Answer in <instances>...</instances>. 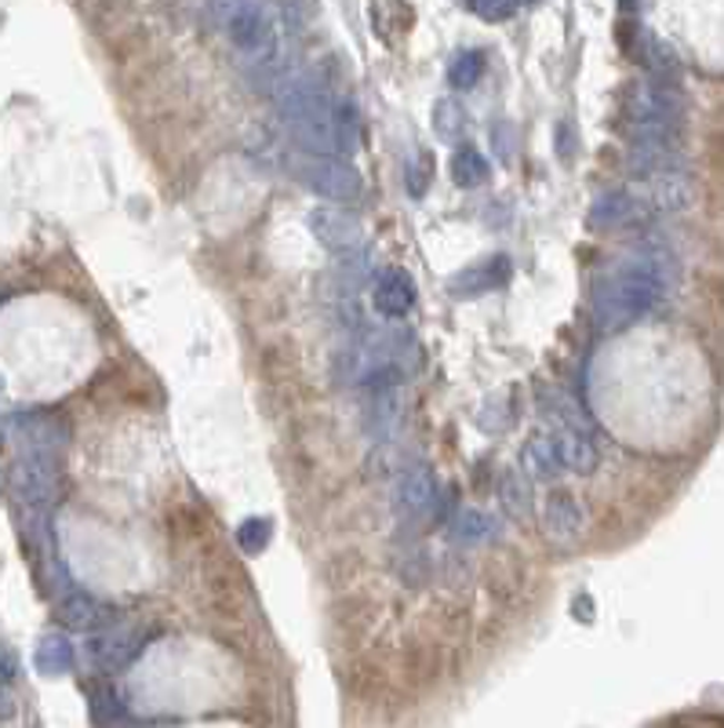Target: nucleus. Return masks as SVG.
<instances>
[{"label":"nucleus","mask_w":724,"mask_h":728,"mask_svg":"<svg viewBox=\"0 0 724 728\" xmlns=\"http://www.w3.org/2000/svg\"><path fill=\"white\" fill-rule=\"evenodd\" d=\"M666 270L648 251H630L594 285V321L601 332H623L663 299Z\"/></svg>","instance_id":"obj_1"},{"label":"nucleus","mask_w":724,"mask_h":728,"mask_svg":"<svg viewBox=\"0 0 724 728\" xmlns=\"http://www.w3.org/2000/svg\"><path fill=\"white\" fill-rule=\"evenodd\" d=\"M273 99L281 106V117L292 139L306 153H335V96L318 73H288L273 88Z\"/></svg>","instance_id":"obj_2"},{"label":"nucleus","mask_w":724,"mask_h":728,"mask_svg":"<svg viewBox=\"0 0 724 728\" xmlns=\"http://www.w3.org/2000/svg\"><path fill=\"white\" fill-rule=\"evenodd\" d=\"M215 19L237 56L259 66L278 59V19L267 0H215Z\"/></svg>","instance_id":"obj_3"},{"label":"nucleus","mask_w":724,"mask_h":728,"mask_svg":"<svg viewBox=\"0 0 724 728\" xmlns=\"http://www.w3.org/2000/svg\"><path fill=\"white\" fill-rule=\"evenodd\" d=\"M299 179L306 187L324 197V201H358L364 197V179L361 171L353 168L346 157H335V153H310L306 161H299Z\"/></svg>","instance_id":"obj_4"},{"label":"nucleus","mask_w":724,"mask_h":728,"mask_svg":"<svg viewBox=\"0 0 724 728\" xmlns=\"http://www.w3.org/2000/svg\"><path fill=\"white\" fill-rule=\"evenodd\" d=\"M11 496L26 510H48L59 496V456L22 452L11 467Z\"/></svg>","instance_id":"obj_5"},{"label":"nucleus","mask_w":724,"mask_h":728,"mask_svg":"<svg viewBox=\"0 0 724 728\" xmlns=\"http://www.w3.org/2000/svg\"><path fill=\"white\" fill-rule=\"evenodd\" d=\"M147 645V630L110 624L107 630L88 634V659L99 670H124Z\"/></svg>","instance_id":"obj_6"},{"label":"nucleus","mask_w":724,"mask_h":728,"mask_svg":"<svg viewBox=\"0 0 724 728\" xmlns=\"http://www.w3.org/2000/svg\"><path fill=\"white\" fill-rule=\"evenodd\" d=\"M438 502V478L426 462H415L408 467L401 478H398V492H393V507H398L401 521H419L426 518Z\"/></svg>","instance_id":"obj_7"},{"label":"nucleus","mask_w":724,"mask_h":728,"mask_svg":"<svg viewBox=\"0 0 724 728\" xmlns=\"http://www.w3.org/2000/svg\"><path fill=\"white\" fill-rule=\"evenodd\" d=\"M310 230L324 248H332V251H353V248L364 245L361 222L353 216H346L342 208H324V205L313 208L310 211Z\"/></svg>","instance_id":"obj_8"},{"label":"nucleus","mask_w":724,"mask_h":728,"mask_svg":"<svg viewBox=\"0 0 724 728\" xmlns=\"http://www.w3.org/2000/svg\"><path fill=\"white\" fill-rule=\"evenodd\" d=\"M59 616H62L66 627L81 630V634H95V630H107L110 624H117L113 608L107 601L91 598V594H81L73 587L59 594Z\"/></svg>","instance_id":"obj_9"},{"label":"nucleus","mask_w":724,"mask_h":728,"mask_svg":"<svg viewBox=\"0 0 724 728\" xmlns=\"http://www.w3.org/2000/svg\"><path fill=\"white\" fill-rule=\"evenodd\" d=\"M415 277L401 270V267H390L375 277V288H372V302L375 310L383 317H404L408 310L415 307Z\"/></svg>","instance_id":"obj_10"},{"label":"nucleus","mask_w":724,"mask_h":728,"mask_svg":"<svg viewBox=\"0 0 724 728\" xmlns=\"http://www.w3.org/2000/svg\"><path fill=\"white\" fill-rule=\"evenodd\" d=\"M16 437L22 441V452H48V456H59L62 445H66V422L48 416V412H30V416H19L16 422Z\"/></svg>","instance_id":"obj_11"},{"label":"nucleus","mask_w":724,"mask_h":728,"mask_svg":"<svg viewBox=\"0 0 724 728\" xmlns=\"http://www.w3.org/2000/svg\"><path fill=\"white\" fill-rule=\"evenodd\" d=\"M510 273H513V262L506 256H492V259L477 262V267H466L463 273H455L452 281H448V288H452V296L459 299L484 296V291L503 288L510 281Z\"/></svg>","instance_id":"obj_12"},{"label":"nucleus","mask_w":724,"mask_h":728,"mask_svg":"<svg viewBox=\"0 0 724 728\" xmlns=\"http://www.w3.org/2000/svg\"><path fill=\"white\" fill-rule=\"evenodd\" d=\"M554 445H557V459H561L564 470H572V473H594L597 470L601 456L583 430H557Z\"/></svg>","instance_id":"obj_13"},{"label":"nucleus","mask_w":724,"mask_h":728,"mask_svg":"<svg viewBox=\"0 0 724 728\" xmlns=\"http://www.w3.org/2000/svg\"><path fill=\"white\" fill-rule=\"evenodd\" d=\"M579 528H583V510H579L575 499L554 496V499L546 502V510H543V532H546V539L572 542L579 536Z\"/></svg>","instance_id":"obj_14"},{"label":"nucleus","mask_w":724,"mask_h":728,"mask_svg":"<svg viewBox=\"0 0 724 728\" xmlns=\"http://www.w3.org/2000/svg\"><path fill=\"white\" fill-rule=\"evenodd\" d=\"M33 664H37V670L44 674V678H62V674H70L73 664H77L73 641L66 638V634H44L41 645H37Z\"/></svg>","instance_id":"obj_15"},{"label":"nucleus","mask_w":724,"mask_h":728,"mask_svg":"<svg viewBox=\"0 0 724 728\" xmlns=\"http://www.w3.org/2000/svg\"><path fill=\"white\" fill-rule=\"evenodd\" d=\"M332 131H335V157L358 153V146H361V113H358V102H353V99H335Z\"/></svg>","instance_id":"obj_16"},{"label":"nucleus","mask_w":724,"mask_h":728,"mask_svg":"<svg viewBox=\"0 0 724 728\" xmlns=\"http://www.w3.org/2000/svg\"><path fill=\"white\" fill-rule=\"evenodd\" d=\"M524 470H529V478H535V481H554L557 478L564 467L557 459L554 437L539 433V437H532L529 445H524Z\"/></svg>","instance_id":"obj_17"},{"label":"nucleus","mask_w":724,"mask_h":728,"mask_svg":"<svg viewBox=\"0 0 724 728\" xmlns=\"http://www.w3.org/2000/svg\"><path fill=\"white\" fill-rule=\"evenodd\" d=\"M489 179V161L473 150V146H459L452 157V182L459 190H477Z\"/></svg>","instance_id":"obj_18"},{"label":"nucleus","mask_w":724,"mask_h":728,"mask_svg":"<svg viewBox=\"0 0 724 728\" xmlns=\"http://www.w3.org/2000/svg\"><path fill=\"white\" fill-rule=\"evenodd\" d=\"M499 499H503V510L513 521H529L532 518V485L524 473H506L503 488H499Z\"/></svg>","instance_id":"obj_19"},{"label":"nucleus","mask_w":724,"mask_h":728,"mask_svg":"<svg viewBox=\"0 0 724 728\" xmlns=\"http://www.w3.org/2000/svg\"><path fill=\"white\" fill-rule=\"evenodd\" d=\"M634 197H626V193H609V197H597V205L590 208V222L601 230H609V227H623L626 219H634Z\"/></svg>","instance_id":"obj_20"},{"label":"nucleus","mask_w":724,"mask_h":728,"mask_svg":"<svg viewBox=\"0 0 724 728\" xmlns=\"http://www.w3.org/2000/svg\"><path fill=\"white\" fill-rule=\"evenodd\" d=\"M448 532H452V542H459V547H477L481 539H489L492 521L481 510H459L452 525H448Z\"/></svg>","instance_id":"obj_21"},{"label":"nucleus","mask_w":724,"mask_h":728,"mask_svg":"<svg viewBox=\"0 0 724 728\" xmlns=\"http://www.w3.org/2000/svg\"><path fill=\"white\" fill-rule=\"evenodd\" d=\"M481 73H484V51H477V48L459 51V56L452 59V66H448V81H452V88H459V91L477 84Z\"/></svg>","instance_id":"obj_22"},{"label":"nucleus","mask_w":724,"mask_h":728,"mask_svg":"<svg viewBox=\"0 0 724 728\" xmlns=\"http://www.w3.org/2000/svg\"><path fill=\"white\" fill-rule=\"evenodd\" d=\"M433 128H438V136L444 142H459V139H463V131H466L463 106H459L455 99H441L438 106H433Z\"/></svg>","instance_id":"obj_23"},{"label":"nucleus","mask_w":724,"mask_h":728,"mask_svg":"<svg viewBox=\"0 0 724 728\" xmlns=\"http://www.w3.org/2000/svg\"><path fill=\"white\" fill-rule=\"evenodd\" d=\"M88 710H91V721H95L99 728H107L113 721H121V699H117V692L110 685H95L91 688V696H88Z\"/></svg>","instance_id":"obj_24"},{"label":"nucleus","mask_w":724,"mask_h":728,"mask_svg":"<svg viewBox=\"0 0 724 728\" xmlns=\"http://www.w3.org/2000/svg\"><path fill=\"white\" fill-rule=\"evenodd\" d=\"M270 536H273L270 518H248V521H241V528H237V547L255 558V554L270 547Z\"/></svg>","instance_id":"obj_25"},{"label":"nucleus","mask_w":724,"mask_h":728,"mask_svg":"<svg viewBox=\"0 0 724 728\" xmlns=\"http://www.w3.org/2000/svg\"><path fill=\"white\" fill-rule=\"evenodd\" d=\"M470 8L484 22H506L521 8V0H470Z\"/></svg>","instance_id":"obj_26"},{"label":"nucleus","mask_w":724,"mask_h":728,"mask_svg":"<svg viewBox=\"0 0 724 728\" xmlns=\"http://www.w3.org/2000/svg\"><path fill=\"white\" fill-rule=\"evenodd\" d=\"M430 179H433V157L423 153L415 168H408V193H412L415 201H419V197L430 190Z\"/></svg>","instance_id":"obj_27"},{"label":"nucleus","mask_w":724,"mask_h":728,"mask_svg":"<svg viewBox=\"0 0 724 728\" xmlns=\"http://www.w3.org/2000/svg\"><path fill=\"white\" fill-rule=\"evenodd\" d=\"M16 678V656L11 652H0V681Z\"/></svg>","instance_id":"obj_28"},{"label":"nucleus","mask_w":724,"mask_h":728,"mask_svg":"<svg viewBox=\"0 0 724 728\" xmlns=\"http://www.w3.org/2000/svg\"><path fill=\"white\" fill-rule=\"evenodd\" d=\"M8 714H11V704H8V696H4V692H0V721H4V718H8Z\"/></svg>","instance_id":"obj_29"}]
</instances>
